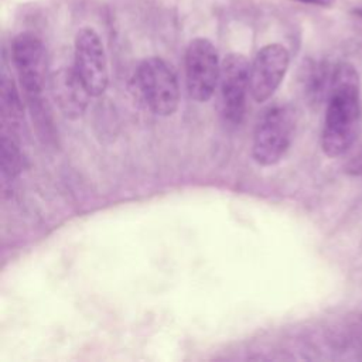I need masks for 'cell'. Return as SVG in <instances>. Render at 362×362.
<instances>
[{
    "label": "cell",
    "mask_w": 362,
    "mask_h": 362,
    "mask_svg": "<svg viewBox=\"0 0 362 362\" xmlns=\"http://www.w3.org/2000/svg\"><path fill=\"white\" fill-rule=\"evenodd\" d=\"M359 75L346 61L334 65L321 130V150L334 158L356 141L362 127Z\"/></svg>",
    "instance_id": "cell-1"
},
{
    "label": "cell",
    "mask_w": 362,
    "mask_h": 362,
    "mask_svg": "<svg viewBox=\"0 0 362 362\" xmlns=\"http://www.w3.org/2000/svg\"><path fill=\"white\" fill-rule=\"evenodd\" d=\"M297 127L296 109L276 103L260 116L252 141V157L262 167L277 164L290 148Z\"/></svg>",
    "instance_id": "cell-2"
},
{
    "label": "cell",
    "mask_w": 362,
    "mask_h": 362,
    "mask_svg": "<svg viewBox=\"0 0 362 362\" xmlns=\"http://www.w3.org/2000/svg\"><path fill=\"white\" fill-rule=\"evenodd\" d=\"M146 107L157 116H171L180 105V85L173 66L160 57L144 58L132 78Z\"/></svg>",
    "instance_id": "cell-3"
},
{
    "label": "cell",
    "mask_w": 362,
    "mask_h": 362,
    "mask_svg": "<svg viewBox=\"0 0 362 362\" xmlns=\"http://www.w3.org/2000/svg\"><path fill=\"white\" fill-rule=\"evenodd\" d=\"M184 69L189 98L197 102L209 100L221 74V61L214 42L205 37L192 38L185 49Z\"/></svg>",
    "instance_id": "cell-4"
},
{
    "label": "cell",
    "mask_w": 362,
    "mask_h": 362,
    "mask_svg": "<svg viewBox=\"0 0 362 362\" xmlns=\"http://www.w3.org/2000/svg\"><path fill=\"white\" fill-rule=\"evenodd\" d=\"M74 68L90 96H100L109 85L107 57L99 33L81 27L74 40Z\"/></svg>",
    "instance_id": "cell-5"
},
{
    "label": "cell",
    "mask_w": 362,
    "mask_h": 362,
    "mask_svg": "<svg viewBox=\"0 0 362 362\" xmlns=\"http://www.w3.org/2000/svg\"><path fill=\"white\" fill-rule=\"evenodd\" d=\"M11 61L28 100L40 99L47 83V51L40 37L20 33L11 42Z\"/></svg>",
    "instance_id": "cell-6"
},
{
    "label": "cell",
    "mask_w": 362,
    "mask_h": 362,
    "mask_svg": "<svg viewBox=\"0 0 362 362\" xmlns=\"http://www.w3.org/2000/svg\"><path fill=\"white\" fill-rule=\"evenodd\" d=\"M250 62L240 52H229L221 61L219 95L223 120L230 126H239L249 93Z\"/></svg>",
    "instance_id": "cell-7"
},
{
    "label": "cell",
    "mask_w": 362,
    "mask_h": 362,
    "mask_svg": "<svg viewBox=\"0 0 362 362\" xmlns=\"http://www.w3.org/2000/svg\"><path fill=\"white\" fill-rule=\"evenodd\" d=\"M290 65L288 49L279 42L263 45L250 62L249 93L257 103L273 96Z\"/></svg>",
    "instance_id": "cell-8"
},
{
    "label": "cell",
    "mask_w": 362,
    "mask_h": 362,
    "mask_svg": "<svg viewBox=\"0 0 362 362\" xmlns=\"http://www.w3.org/2000/svg\"><path fill=\"white\" fill-rule=\"evenodd\" d=\"M49 90L51 95L68 119H78L86 110L90 93L83 86L75 68H62L51 75Z\"/></svg>",
    "instance_id": "cell-9"
},
{
    "label": "cell",
    "mask_w": 362,
    "mask_h": 362,
    "mask_svg": "<svg viewBox=\"0 0 362 362\" xmlns=\"http://www.w3.org/2000/svg\"><path fill=\"white\" fill-rule=\"evenodd\" d=\"M1 113L3 120L10 124H18L23 117V103L13 78L6 71L1 74Z\"/></svg>",
    "instance_id": "cell-10"
},
{
    "label": "cell",
    "mask_w": 362,
    "mask_h": 362,
    "mask_svg": "<svg viewBox=\"0 0 362 362\" xmlns=\"http://www.w3.org/2000/svg\"><path fill=\"white\" fill-rule=\"evenodd\" d=\"M23 160L14 139L6 132L1 136V177L4 182H11L21 171Z\"/></svg>",
    "instance_id": "cell-11"
},
{
    "label": "cell",
    "mask_w": 362,
    "mask_h": 362,
    "mask_svg": "<svg viewBox=\"0 0 362 362\" xmlns=\"http://www.w3.org/2000/svg\"><path fill=\"white\" fill-rule=\"evenodd\" d=\"M294 3L305 4V6H314V7H322V8H329L335 4L337 0H290Z\"/></svg>",
    "instance_id": "cell-12"
},
{
    "label": "cell",
    "mask_w": 362,
    "mask_h": 362,
    "mask_svg": "<svg viewBox=\"0 0 362 362\" xmlns=\"http://www.w3.org/2000/svg\"><path fill=\"white\" fill-rule=\"evenodd\" d=\"M351 13H352L354 16H356V17L362 18V6H361V7H355V8H352V10H351Z\"/></svg>",
    "instance_id": "cell-13"
}]
</instances>
